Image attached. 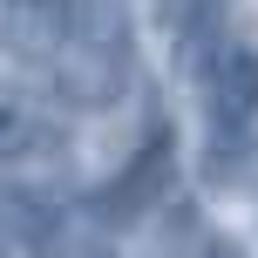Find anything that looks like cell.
<instances>
[{
	"instance_id": "obj_1",
	"label": "cell",
	"mask_w": 258,
	"mask_h": 258,
	"mask_svg": "<svg viewBox=\"0 0 258 258\" xmlns=\"http://www.w3.org/2000/svg\"><path fill=\"white\" fill-rule=\"evenodd\" d=\"M48 68H54V89L75 109L122 102L129 75H136V34H129L122 0H75L68 34H61V48L48 54Z\"/></svg>"
},
{
	"instance_id": "obj_2",
	"label": "cell",
	"mask_w": 258,
	"mask_h": 258,
	"mask_svg": "<svg viewBox=\"0 0 258 258\" xmlns=\"http://www.w3.org/2000/svg\"><path fill=\"white\" fill-rule=\"evenodd\" d=\"M0 183L34 204H54V190L68 183V136L21 95H0Z\"/></svg>"
},
{
	"instance_id": "obj_3",
	"label": "cell",
	"mask_w": 258,
	"mask_h": 258,
	"mask_svg": "<svg viewBox=\"0 0 258 258\" xmlns=\"http://www.w3.org/2000/svg\"><path fill=\"white\" fill-rule=\"evenodd\" d=\"M204 129H211L218 163L251 150V136H258V48H245V41L211 48V61H204Z\"/></svg>"
},
{
	"instance_id": "obj_4",
	"label": "cell",
	"mask_w": 258,
	"mask_h": 258,
	"mask_svg": "<svg viewBox=\"0 0 258 258\" xmlns=\"http://www.w3.org/2000/svg\"><path fill=\"white\" fill-rule=\"evenodd\" d=\"M170 170H177V156H170V129H150V136H143V150L122 163V177L95 197V211H102L109 224L156 211V204H163V190H170Z\"/></svg>"
},
{
	"instance_id": "obj_5",
	"label": "cell",
	"mask_w": 258,
	"mask_h": 258,
	"mask_svg": "<svg viewBox=\"0 0 258 258\" xmlns=\"http://www.w3.org/2000/svg\"><path fill=\"white\" fill-rule=\"evenodd\" d=\"M34 258H116L109 218L95 204H48V218L34 224Z\"/></svg>"
},
{
	"instance_id": "obj_6",
	"label": "cell",
	"mask_w": 258,
	"mask_h": 258,
	"mask_svg": "<svg viewBox=\"0 0 258 258\" xmlns=\"http://www.w3.org/2000/svg\"><path fill=\"white\" fill-rule=\"evenodd\" d=\"M68 14H75V0H0V41H7V54L48 61L61 48V34H68Z\"/></svg>"
}]
</instances>
